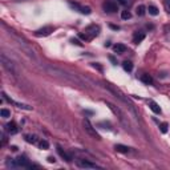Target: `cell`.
<instances>
[{"instance_id":"cell-1","label":"cell","mask_w":170,"mask_h":170,"mask_svg":"<svg viewBox=\"0 0 170 170\" xmlns=\"http://www.w3.org/2000/svg\"><path fill=\"white\" fill-rule=\"evenodd\" d=\"M98 33H100V25L90 24V25H88L83 32L78 33V37H80L81 40H84V41H92L95 37L98 36Z\"/></svg>"},{"instance_id":"cell-2","label":"cell","mask_w":170,"mask_h":170,"mask_svg":"<svg viewBox=\"0 0 170 170\" xmlns=\"http://www.w3.org/2000/svg\"><path fill=\"white\" fill-rule=\"evenodd\" d=\"M7 166L8 167H24V169H32V167H37V165L31 164L25 156H19L15 159L8 158V161H7Z\"/></svg>"},{"instance_id":"cell-3","label":"cell","mask_w":170,"mask_h":170,"mask_svg":"<svg viewBox=\"0 0 170 170\" xmlns=\"http://www.w3.org/2000/svg\"><path fill=\"white\" fill-rule=\"evenodd\" d=\"M105 104L109 106V109H110V110L113 112V113H115L116 116H117L118 120H120L125 126H128V121H126V117H125V115H124L122 112L120 110V108H118V106H116V105H113V104L109 102V101H105Z\"/></svg>"},{"instance_id":"cell-4","label":"cell","mask_w":170,"mask_h":170,"mask_svg":"<svg viewBox=\"0 0 170 170\" xmlns=\"http://www.w3.org/2000/svg\"><path fill=\"white\" fill-rule=\"evenodd\" d=\"M83 125H84V129H85V132H87V133L89 134L90 137H93V138H96V139H101L100 134L96 132V128H93V125L90 124V121L88 120V118H84Z\"/></svg>"},{"instance_id":"cell-5","label":"cell","mask_w":170,"mask_h":170,"mask_svg":"<svg viewBox=\"0 0 170 170\" xmlns=\"http://www.w3.org/2000/svg\"><path fill=\"white\" fill-rule=\"evenodd\" d=\"M76 165H77L80 169H97V167H100L98 165H96L95 162H90V161H88V159H77Z\"/></svg>"},{"instance_id":"cell-6","label":"cell","mask_w":170,"mask_h":170,"mask_svg":"<svg viewBox=\"0 0 170 170\" xmlns=\"http://www.w3.org/2000/svg\"><path fill=\"white\" fill-rule=\"evenodd\" d=\"M102 8L108 14H115V12H117V4L115 1H112V0H106L105 3L102 4Z\"/></svg>"},{"instance_id":"cell-7","label":"cell","mask_w":170,"mask_h":170,"mask_svg":"<svg viewBox=\"0 0 170 170\" xmlns=\"http://www.w3.org/2000/svg\"><path fill=\"white\" fill-rule=\"evenodd\" d=\"M69 6L72 7L73 9H76V11H78L80 14L83 15H90V12H92V9L89 8V7H84V6H80L78 3H73V1H70Z\"/></svg>"},{"instance_id":"cell-8","label":"cell","mask_w":170,"mask_h":170,"mask_svg":"<svg viewBox=\"0 0 170 170\" xmlns=\"http://www.w3.org/2000/svg\"><path fill=\"white\" fill-rule=\"evenodd\" d=\"M52 32H53V27L48 25V27H43V28H40V29H37V31L35 32V36H37V37H45V36H49Z\"/></svg>"},{"instance_id":"cell-9","label":"cell","mask_w":170,"mask_h":170,"mask_svg":"<svg viewBox=\"0 0 170 170\" xmlns=\"http://www.w3.org/2000/svg\"><path fill=\"white\" fill-rule=\"evenodd\" d=\"M1 95H3L4 100H7L9 104H14V105H16L17 108H20V109H25V110H32V108H31V106H29V105H25V104H21V102H16V101H15V100H12V98H9L8 96H7L4 92L1 93Z\"/></svg>"},{"instance_id":"cell-10","label":"cell","mask_w":170,"mask_h":170,"mask_svg":"<svg viewBox=\"0 0 170 170\" xmlns=\"http://www.w3.org/2000/svg\"><path fill=\"white\" fill-rule=\"evenodd\" d=\"M24 138H25V141H27V142L32 144V145H37V146H39L40 141H41V138H39L36 134H25Z\"/></svg>"},{"instance_id":"cell-11","label":"cell","mask_w":170,"mask_h":170,"mask_svg":"<svg viewBox=\"0 0 170 170\" xmlns=\"http://www.w3.org/2000/svg\"><path fill=\"white\" fill-rule=\"evenodd\" d=\"M145 32H142V31H137L136 33L133 35V43L134 44H139V43L142 41L144 39H145Z\"/></svg>"},{"instance_id":"cell-12","label":"cell","mask_w":170,"mask_h":170,"mask_svg":"<svg viewBox=\"0 0 170 170\" xmlns=\"http://www.w3.org/2000/svg\"><path fill=\"white\" fill-rule=\"evenodd\" d=\"M6 130L8 132L9 134H16L17 132H19V129H17V125L16 122H14V121H11V122H8L6 125Z\"/></svg>"},{"instance_id":"cell-13","label":"cell","mask_w":170,"mask_h":170,"mask_svg":"<svg viewBox=\"0 0 170 170\" xmlns=\"http://www.w3.org/2000/svg\"><path fill=\"white\" fill-rule=\"evenodd\" d=\"M57 153H59V154H60V156H61V157H63V158H64V159H65V161H67V162H72L73 157H72V156H70V154H68V153H67V152H65V150H64V149H63V148H61V146H57Z\"/></svg>"},{"instance_id":"cell-14","label":"cell","mask_w":170,"mask_h":170,"mask_svg":"<svg viewBox=\"0 0 170 170\" xmlns=\"http://www.w3.org/2000/svg\"><path fill=\"white\" fill-rule=\"evenodd\" d=\"M148 104H149V108L152 109V110L156 113V115H161L162 113V110H161V108H159V105L156 102V101H153V100H149L148 101Z\"/></svg>"},{"instance_id":"cell-15","label":"cell","mask_w":170,"mask_h":170,"mask_svg":"<svg viewBox=\"0 0 170 170\" xmlns=\"http://www.w3.org/2000/svg\"><path fill=\"white\" fill-rule=\"evenodd\" d=\"M115 149H116V152H118V153H124V154H126V153H129V152H130V148H129V146L121 145V144L115 145Z\"/></svg>"},{"instance_id":"cell-16","label":"cell","mask_w":170,"mask_h":170,"mask_svg":"<svg viewBox=\"0 0 170 170\" xmlns=\"http://www.w3.org/2000/svg\"><path fill=\"white\" fill-rule=\"evenodd\" d=\"M139 80L142 81L144 84H146V85H152V84H153V78H152V76L148 75V73H144V75H141Z\"/></svg>"},{"instance_id":"cell-17","label":"cell","mask_w":170,"mask_h":170,"mask_svg":"<svg viewBox=\"0 0 170 170\" xmlns=\"http://www.w3.org/2000/svg\"><path fill=\"white\" fill-rule=\"evenodd\" d=\"M113 51H115L116 53H118V55H122V53L126 52V47L124 44H116V45H113Z\"/></svg>"},{"instance_id":"cell-18","label":"cell","mask_w":170,"mask_h":170,"mask_svg":"<svg viewBox=\"0 0 170 170\" xmlns=\"http://www.w3.org/2000/svg\"><path fill=\"white\" fill-rule=\"evenodd\" d=\"M146 11H148L146 7L142 6V4H141V6H137V8H136V14L138 15V16H144V15L146 14Z\"/></svg>"},{"instance_id":"cell-19","label":"cell","mask_w":170,"mask_h":170,"mask_svg":"<svg viewBox=\"0 0 170 170\" xmlns=\"http://www.w3.org/2000/svg\"><path fill=\"white\" fill-rule=\"evenodd\" d=\"M146 9H148V12L152 15V16H157V15L159 14V12H158V8H157L156 6H149Z\"/></svg>"},{"instance_id":"cell-20","label":"cell","mask_w":170,"mask_h":170,"mask_svg":"<svg viewBox=\"0 0 170 170\" xmlns=\"http://www.w3.org/2000/svg\"><path fill=\"white\" fill-rule=\"evenodd\" d=\"M122 68L126 70V72H132V70H133V64H132L130 61H128V60H126V61L122 63Z\"/></svg>"},{"instance_id":"cell-21","label":"cell","mask_w":170,"mask_h":170,"mask_svg":"<svg viewBox=\"0 0 170 170\" xmlns=\"http://www.w3.org/2000/svg\"><path fill=\"white\" fill-rule=\"evenodd\" d=\"M39 148L41 149V150H47V149H49V142H48L47 139L41 138V141H40V144H39Z\"/></svg>"},{"instance_id":"cell-22","label":"cell","mask_w":170,"mask_h":170,"mask_svg":"<svg viewBox=\"0 0 170 170\" xmlns=\"http://www.w3.org/2000/svg\"><path fill=\"white\" fill-rule=\"evenodd\" d=\"M167 128H169V124L167 122H161L159 124V130H161V133H167Z\"/></svg>"},{"instance_id":"cell-23","label":"cell","mask_w":170,"mask_h":170,"mask_svg":"<svg viewBox=\"0 0 170 170\" xmlns=\"http://www.w3.org/2000/svg\"><path fill=\"white\" fill-rule=\"evenodd\" d=\"M0 115H1V117L7 118V117H9V116H11V112H9L8 109L3 108V109H1V110H0Z\"/></svg>"},{"instance_id":"cell-24","label":"cell","mask_w":170,"mask_h":170,"mask_svg":"<svg viewBox=\"0 0 170 170\" xmlns=\"http://www.w3.org/2000/svg\"><path fill=\"white\" fill-rule=\"evenodd\" d=\"M121 17H122L124 20H128V19H130V17H132V14L129 11H122V12H121Z\"/></svg>"},{"instance_id":"cell-25","label":"cell","mask_w":170,"mask_h":170,"mask_svg":"<svg viewBox=\"0 0 170 170\" xmlns=\"http://www.w3.org/2000/svg\"><path fill=\"white\" fill-rule=\"evenodd\" d=\"M164 6H165V9H166L167 14H170V0H165Z\"/></svg>"},{"instance_id":"cell-26","label":"cell","mask_w":170,"mask_h":170,"mask_svg":"<svg viewBox=\"0 0 170 170\" xmlns=\"http://www.w3.org/2000/svg\"><path fill=\"white\" fill-rule=\"evenodd\" d=\"M117 3L121 4V6H126V4H128V0H117Z\"/></svg>"},{"instance_id":"cell-27","label":"cell","mask_w":170,"mask_h":170,"mask_svg":"<svg viewBox=\"0 0 170 170\" xmlns=\"http://www.w3.org/2000/svg\"><path fill=\"white\" fill-rule=\"evenodd\" d=\"M48 162H51V164H55V161H56V159H55V157H48Z\"/></svg>"},{"instance_id":"cell-28","label":"cell","mask_w":170,"mask_h":170,"mask_svg":"<svg viewBox=\"0 0 170 170\" xmlns=\"http://www.w3.org/2000/svg\"><path fill=\"white\" fill-rule=\"evenodd\" d=\"M70 41H72L73 44H76V45H81V43L78 41V40H75V39H72V40H70Z\"/></svg>"},{"instance_id":"cell-29","label":"cell","mask_w":170,"mask_h":170,"mask_svg":"<svg viewBox=\"0 0 170 170\" xmlns=\"http://www.w3.org/2000/svg\"><path fill=\"white\" fill-rule=\"evenodd\" d=\"M110 28H113V29H118L117 25H110Z\"/></svg>"}]
</instances>
